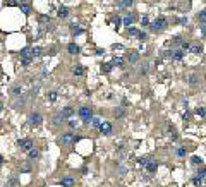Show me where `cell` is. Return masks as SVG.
Segmentation results:
<instances>
[{"mask_svg": "<svg viewBox=\"0 0 206 187\" xmlns=\"http://www.w3.org/2000/svg\"><path fill=\"white\" fill-rule=\"evenodd\" d=\"M137 35H139V31L136 28H129V36H137Z\"/></svg>", "mask_w": 206, "mask_h": 187, "instance_id": "cell-41", "label": "cell"}, {"mask_svg": "<svg viewBox=\"0 0 206 187\" xmlns=\"http://www.w3.org/2000/svg\"><path fill=\"white\" fill-rule=\"evenodd\" d=\"M113 115H115L117 118H120V117H124V115H126V110H124L122 107H119V108H115V112H113Z\"/></svg>", "mask_w": 206, "mask_h": 187, "instance_id": "cell-27", "label": "cell"}, {"mask_svg": "<svg viewBox=\"0 0 206 187\" xmlns=\"http://www.w3.org/2000/svg\"><path fill=\"white\" fill-rule=\"evenodd\" d=\"M14 94H16V96H19V94H21V88H19V86H16V88H14Z\"/></svg>", "mask_w": 206, "mask_h": 187, "instance_id": "cell-48", "label": "cell"}, {"mask_svg": "<svg viewBox=\"0 0 206 187\" xmlns=\"http://www.w3.org/2000/svg\"><path fill=\"white\" fill-rule=\"evenodd\" d=\"M151 160H153V156H143V158H137V163H139L141 167H144V168H146V165L150 163Z\"/></svg>", "mask_w": 206, "mask_h": 187, "instance_id": "cell-17", "label": "cell"}, {"mask_svg": "<svg viewBox=\"0 0 206 187\" xmlns=\"http://www.w3.org/2000/svg\"><path fill=\"white\" fill-rule=\"evenodd\" d=\"M96 55H105V50H101V48H98V50H96Z\"/></svg>", "mask_w": 206, "mask_h": 187, "instance_id": "cell-50", "label": "cell"}, {"mask_svg": "<svg viewBox=\"0 0 206 187\" xmlns=\"http://www.w3.org/2000/svg\"><path fill=\"white\" fill-rule=\"evenodd\" d=\"M137 38H139L141 41H146V39H148V33H146V31H139Z\"/></svg>", "mask_w": 206, "mask_h": 187, "instance_id": "cell-37", "label": "cell"}, {"mask_svg": "<svg viewBox=\"0 0 206 187\" xmlns=\"http://www.w3.org/2000/svg\"><path fill=\"white\" fill-rule=\"evenodd\" d=\"M67 52H69L71 55H77V53L81 52V48H79L76 43H69V45H67Z\"/></svg>", "mask_w": 206, "mask_h": 187, "instance_id": "cell-12", "label": "cell"}, {"mask_svg": "<svg viewBox=\"0 0 206 187\" xmlns=\"http://www.w3.org/2000/svg\"><path fill=\"white\" fill-rule=\"evenodd\" d=\"M52 122H53V125L55 127H58V125H62V124H65V118H64V115L58 112L53 115V118H52Z\"/></svg>", "mask_w": 206, "mask_h": 187, "instance_id": "cell-8", "label": "cell"}, {"mask_svg": "<svg viewBox=\"0 0 206 187\" xmlns=\"http://www.w3.org/2000/svg\"><path fill=\"white\" fill-rule=\"evenodd\" d=\"M48 100H50V101H55V100H57V93H55V91L48 93Z\"/></svg>", "mask_w": 206, "mask_h": 187, "instance_id": "cell-43", "label": "cell"}, {"mask_svg": "<svg viewBox=\"0 0 206 187\" xmlns=\"http://www.w3.org/2000/svg\"><path fill=\"white\" fill-rule=\"evenodd\" d=\"M189 117H191V113H187V112L184 113V120H189Z\"/></svg>", "mask_w": 206, "mask_h": 187, "instance_id": "cell-54", "label": "cell"}, {"mask_svg": "<svg viewBox=\"0 0 206 187\" xmlns=\"http://www.w3.org/2000/svg\"><path fill=\"white\" fill-rule=\"evenodd\" d=\"M186 154H187V150H186V146H179V148H177V156L184 158Z\"/></svg>", "mask_w": 206, "mask_h": 187, "instance_id": "cell-26", "label": "cell"}, {"mask_svg": "<svg viewBox=\"0 0 206 187\" xmlns=\"http://www.w3.org/2000/svg\"><path fill=\"white\" fill-rule=\"evenodd\" d=\"M187 82L191 84V86L198 84V75H196V74H191V75H189V81H187Z\"/></svg>", "mask_w": 206, "mask_h": 187, "instance_id": "cell-34", "label": "cell"}, {"mask_svg": "<svg viewBox=\"0 0 206 187\" xmlns=\"http://www.w3.org/2000/svg\"><path fill=\"white\" fill-rule=\"evenodd\" d=\"M184 50H173L172 52V60H175V62H180L182 58H184Z\"/></svg>", "mask_w": 206, "mask_h": 187, "instance_id": "cell-11", "label": "cell"}, {"mask_svg": "<svg viewBox=\"0 0 206 187\" xmlns=\"http://www.w3.org/2000/svg\"><path fill=\"white\" fill-rule=\"evenodd\" d=\"M29 170H31L29 165H22V167H21V172H29Z\"/></svg>", "mask_w": 206, "mask_h": 187, "instance_id": "cell-45", "label": "cell"}, {"mask_svg": "<svg viewBox=\"0 0 206 187\" xmlns=\"http://www.w3.org/2000/svg\"><path fill=\"white\" fill-rule=\"evenodd\" d=\"M89 124H91L93 127H100V124H101V118H100V117H93Z\"/></svg>", "mask_w": 206, "mask_h": 187, "instance_id": "cell-32", "label": "cell"}, {"mask_svg": "<svg viewBox=\"0 0 206 187\" xmlns=\"http://www.w3.org/2000/svg\"><path fill=\"white\" fill-rule=\"evenodd\" d=\"M201 35H205V36H206V24L201 26Z\"/></svg>", "mask_w": 206, "mask_h": 187, "instance_id": "cell-51", "label": "cell"}, {"mask_svg": "<svg viewBox=\"0 0 206 187\" xmlns=\"http://www.w3.org/2000/svg\"><path fill=\"white\" fill-rule=\"evenodd\" d=\"M31 62H33V57H21V65L22 67H28Z\"/></svg>", "mask_w": 206, "mask_h": 187, "instance_id": "cell-21", "label": "cell"}, {"mask_svg": "<svg viewBox=\"0 0 206 187\" xmlns=\"http://www.w3.org/2000/svg\"><path fill=\"white\" fill-rule=\"evenodd\" d=\"M198 177H201V179H205V177H206V168H203V170H201V172L198 173Z\"/></svg>", "mask_w": 206, "mask_h": 187, "instance_id": "cell-46", "label": "cell"}, {"mask_svg": "<svg viewBox=\"0 0 206 187\" xmlns=\"http://www.w3.org/2000/svg\"><path fill=\"white\" fill-rule=\"evenodd\" d=\"M41 21L43 22H50V16H41Z\"/></svg>", "mask_w": 206, "mask_h": 187, "instance_id": "cell-49", "label": "cell"}, {"mask_svg": "<svg viewBox=\"0 0 206 187\" xmlns=\"http://www.w3.org/2000/svg\"><path fill=\"white\" fill-rule=\"evenodd\" d=\"M29 122H31V125H40V124L43 122V117H41V113H38V112L31 113V115H29Z\"/></svg>", "mask_w": 206, "mask_h": 187, "instance_id": "cell-6", "label": "cell"}, {"mask_svg": "<svg viewBox=\"0 0 206 187\" xmlns=\"http://www.w3.org/2000/svg\"><path fill=\"white\" fill-rule=\"evenodd\" d=\"M43 55V50L40 48V46H35V48H31V57L35 58V57H41Z\"/></svg>", "mask_w": 206, "mask_h": 187, "instance_id": "cell-20", "label": "cell"}, {"mask_svg": "<svg viewBox=\"0 0 206 187\" xmlns=\"http://www.w3.org/2000/svg\"><path fill=\"white\" fill-rule=\"evenodd\" d=\"M0 112H2V103H0Z\"/></svg>", "mask_w": 206, "mask_h": 187, "instance_id": "cell-57", "label": "cell"}, {"mask_svg": "<svg viewBox=\"0 0 206 187\" xmlns=\"http://www.w3.org/2000/svg\"><path fill=\"white\" fill-rule=\"evenodd\" d=\"M113 24H115V28L119 29V28H120V24H122V19L119 17V16H115V17H113Z\"/></svg>", "mask_w": 206, "mask_h": 187, "instance_id": "cell-39", "label": "cell"}, {"mask_svg": "<svg viewBox=\"0 0 206 187\" xmlns=\"http://www.w3.org/2000/svg\"><path fill=\"white\" fill-rule=\"evenodd\" d=\"M76 139H77V137H76L72 132H64V134L58 137V143H60L62 146H69V144H72V143H74Z\"/></svg>", "mask_w": 206, "mask_h": 187, "instance_id": "cell-3", "label": "cell"}, {"mask_svg": "<svg viewBox=\"0 0 206 187\" xmlns=\"http://www.w3.org/2000/svg\"><path fill=\"white\" fill-rule=\"evenodd\" d=\"M191 163H192L194 167H198V165H201V163H203V160H201V158H198V156H192V158H191Z\"/></svg>", "mask_w": 206, "mask_h": 187, "instance_id": "cell-35", "label": "cell"}, {"mask_svg": "<svg viewBox=\"0 0 206 187\" xmlns=\"http://www.w3.org/2000/svg\"><path fill=\"white\" fill-rule=\"evenodd\" d=\"M69 127H71V129H76V127H77V122H76L74 118H69Z\"/></svg>", "mask_w": 206, "mask_h": 187, "instance_id": "cell-42", "label": "cell"}, {"mask_svg": "<svg viewBox=\"0 0 206 187\" xmlns=\"http://www.w3.org/2000/svg\"><path fill=\"white\" fill-rule=\"evenodd\" d=\"M198 21L203 22V24H206V9H205V10H201V12L198 14Z\"/></svg>", "mask_w": 206, "mask_h": 187, "instance_id": "cell-30", "label": "cell"}, {"mask_svg": "<svg viewBox=\"0 0 206 187\" xmlns=\"http://www.w3.org/2000/svg\"><path fill=\"white\" fill-rule=\"evenodd\" d=\"M182 43H184V41H182V36H175V38H173V41H172L173 46H180Z\"/></svg>", "mask_w": 206, "mask_h": 187, "instance_id": "cell-33", "label": "cell"}, {"mask_svg": "<svg viewBox=\"0 0 206 187\" xmlns=\"http://www.w3.org/2000/svg\"><path fill=\"white\" fill-rule=\"evenodd\" d=\"M148 71H150V64H143L141 65V74H148Z\"/></svg>", "mask_w": 206, "mask_h": 187, "instance_id": "cell-40", "label": "cell"}, {"mask_svg": "<svg viewBox=\"0 0 206 187\" xmlns=\"http://www.w3.org/2000/svg\"><path fill=\"white\" fill-rule=\"evenodd\" d=\"M187 105H189L187 100H182V107H184V108H187Z\"/></svg>", "mask_w": 206, "mask_h": 187, "instance_id": "cell-53", "label": "cell"}, {"mask_svg": "<svg viewBox=\"0 0 206 187\" xmlns=\"http://www.w3.org/2000/svg\"><path fill=\"white\" fill-rule=\"evenodd\" d=\"M189 52L191 53H201V46L199 45H191L189 46Z\"/></svg>", "mask_w": 206, "mask_h": 187, "instance_id": "cell-29", "label": "cell"}, {"mask_svg": "<svg viewBox=\"0 0 206 187\" xmlns=\"http://www.w3.org/2000/svg\"><path fill=\"white\" fill-rule=\"evenodd\" d=\"M10 186H17V179H10Z\"/></svg>", "mask_w": 206, "mask_h": 187, "instance_id": "cell-52", "label": "cell"}, {"mask_svg": "<svg viewBox=\"0 0 206 187\" xmlns=\"http://www.w3.org/2000/svg\"><path fill=\"white\" fill-rule=\"evenodd\" d=\"M162 53H163L165 58H172V52H170V50H165V52H162Z\"/></svg>", "mask_w": 206, "mask_h": 187, "instance_id": "cell-44", "label": "cell"}, {"mask_svg": "<svg viewBox=\"0 0 206 187\" xmlns=\"http://www.w3.org/2000/svg\"><path fill=\"white\" fill-rule=\"evenodd\" d=\"M194 113H196L198 117H206V108L205 107H198V108L194 110Z\"/></svg>", "mask_w": 206, "mask_h": 187, "instance_id": "cell-25", "label": "cell"}, {"mask_svg": "<svg viewBox=\"0 0 206 187\" xmlns=\"http://www.w3.org/2000/svg\"><path fill=\"white\" fill-rule=\"evenodd\" d=\"M19 9H21V12L24 16H29L31 14V5L29 3H19Z\"/></svg>", "mask_w": 206, "mask_h": 187, "instance_id": "cell-13", "label": "cell"}, {"mask_svg": "<svg viewBox=\"0 0 206 187\" xmlns=\"http://www.w3.org/2000/svg\"><path fill=\"white\" fill-rule=\"evenodd\" d=\"M21 57H31V48L29 46H24L21 50Z\"/></svg>", "mask_w": 206, "mask_h": 187, "instance_id": "cell-31", "label": "cell"}, {"mask_svg": "<svg viewBox=\"0 0 206 187\" xmlns=\"http://www.w3.org/2000/svg\"><path fill=\"white\" fill-rule=\"evenodd\" d=\"M17 144L21 146V150H22V151H26V153L33 150V141H31V139H19V141H17Z\"/></svg>", "mask_w": 206, "mask_h": 187, "instance_id": "cell-5", "label": "cell"}, {"mask_svg": "<svg viewBox=\"0 0 206 187\" xmlns=\"http://www.w3.org/2000/svg\"><path fill=\"white\" fill-rule=\"evenodd\" d=\"M177 22H179V24H187V19H186V17H180Z\"/></svg>", "mask_w": 206, "mask_h": 187, "instance_id": "cell-47", "label": "cell"}, {"mask_svg": "<svg viewBox=\"0 0 206 187\" xmlns=\"http://www.w3.org/2000/svg\"><path fill=\"white\" fill-rule=\"evenodd\" d=\"M7 187H9V186H7Z\"/></svg>", "mask_w": 206, "mask_h": 187, "instance_id": "cell-58", "label": "cell"}, {"mask_svg": "<svg viewBox=\"0 0 206 187\" xmlns=\"http://www.w3.org/2000/svg\"><path fill=\"white\" fill-rule=\"evenodd\" d=\"M28 156H29V160H36V158H40V151L33 148L31 151H28Z\"/></svg>", "mask_w": 206, "mask_h": 187, "instance_id": "cell-22", "label": "cell"}, {"mask_svg": "<svg viewBox=\"0 0 206 187\" xmlns=\"http://www.w3.org/2000/svg\"><path fill=\"white\" fill-rule=\"evenodd\" d=\"M71 33L77 36V35H81V33H83V29L79 28V24H76V22H72V24H71Z\"/></svg>", "mask_w": 206, "mask_h": 187, "instance_id": "cell-18", "label": "cell"}, {"mask_svg": "<svg viewBox=\"0 0 206 187\" xmlns=\"http://www.w3.org/2000/svg\"><path fill=\"white\" fill-rule=\"evenodd\" d=\"M112 64L117 65V67H122V65H124V58H122V57H113Z\"/></svg>", "mask_w": 206, "mask_h": 187, "instance_id": "cell-24", "label": "cell"}, {"mask_svg": "<svg viewBox=\"0 0 206 187\" xmlns=\"http://www.w3.org/2000/svg\"><path fill=\"white\" fill-rule=\"evenodd\" d=\"M60 113L64 115V118H72L76 112H74V108H72V107H65V108H62V110H60Z\"/></svg>", "mask_w": 206, "mask_h": 187, "instance_id": "cell-9", "label": "cell"}, {"mask_svg": "<svg viewBox=\"0 0 206 187\" xmlns=\"http://www.w3.org/2000/svg\"><path fill=\"white\" fill-rule=\"evenodd\" d=\"M72 74L74 75H83L84 74V67H83V65H76L74 69H72Z\"/></svg>", "mask_w": 206, "mask_h": 187, "instance_id": "cell-23", "label": "cell"}, {"mask_svg": "<svg viewBox=\"0 0 206 187\" xmlns=\"http://www.w3.org/2000/svg\"><path fill=\"white\" fill-rule=\"evenodd\" d=\"M132 21H134V16H127V17L122 19V24H124V26H129V28H131Z\"/></svg>", "mask_w": 206, "mask_h": 187, "instance_id": "cell-28", "label": "cell"}, {"mask_svg": "<svg viewBox=\"0 0 206 187\" xmlns=\"http://www.w3.org/2000/svg\"><path fill=\"white\" fill-rule=\"evenodd\" d=\"M192 184H194V186H203V179L196 175V177H192Z\"/></svg>", "mask_w": 206, "mask_h": 187, "instance_id": "cell-36", "label": "cell"}, {"mask_svg": "<svg viewBox=\"0 0 206 187\" xmlns=\"http://www.w3.org/2000/svg\"><path fill=\"white\" fill-rule=\"evenodd\" d=\"M17 2H21V3H24V2H28V0H17Z\"/></svg>", "mask_w": 206, "mask_h": 187, "instance_id": "cell-56", "label": "cell"}, {"mask_svg": "<svg viewBox=\"0 0 206 187\" xmlns=\"http://www.w3.org/2000/svg\"><path fill=\"white\" fill-rule=\"evenodd\" d=\"M69 14H71V12H69V9H67V7H60V9H58V12H57V16H58L60 19L69 17Z\"/></svg>", "mask_w": 206, "mask_h": 187, "instance_id": "cell-15", "label": "cell"}, {"mask_svg": "<svg viewBox=\"0 0 206 187\" xmlns=\"http://www.w3.org/2000/svg\"><path fill=\"white\" fill-rule=\"evenodd\" d=\"M117 5H119V9H131L134 5V0H119Z\"/></svg>", "mask_w": 206, "mask_h": 187, "instance_id": "cell-10", "label": "cell"}, {"mask_svg": "<svg viewBox=\"0 0 206 187\" xmlns=\"http://www.w3.org/2000/svg\"><path fill=\"white\" fill-rule=\"evenodd\" d=\"M79 117L83 118L84 124L89 125V122H91V118H93V108H91V107H81V108H79Z\"/></svg>", "mask_w": 206, "mask_h": 187, "instance_id": "cell-2", "label": "cell"}, {"mask_svg": "<svg viewBox=\"0 0 206 187\" xmlns=\"http://www.w3.org/2000/svg\"><path fill=\"white\" fill-rule=\"evenodd\" d=\"M167 26H169V21H167V19L158 17L150 24V29H151V33H163V31L167 29Z\"/></svg>", "mask_w": 206, "mask_h": 187, "instance_id": "cell-1", "label": "cell"}, {"mask_svg": "<svg viewBox=\"0 0 206 187\" xmlns=\"http://www.w3.org/2000/svg\"><path fill=\"white\" fill-rule=\"evenodd\" d=\"M100 132L103 134V136H110L112 134V131H113V127H112V122H107V120H103L101 124H100Z\"/></svg>", "mask_w": 206, "mask_h": 187, "instance_id": "cell-4", "label": "cell"}, {"mask_svg": "<svg viewBox=\"0 0 206 187\" xmlns=\"http://www.w3.org/2000/svg\"><path fill=\"white\" fill-rule=\"evenodd\" d=\"M112 69H113V64H103V65H101V72H103V74H110Z\"/></svg>", "mask_w": 206, "mask_h": 187, "instance_id": "cell-19", "label": "cell"}, {"mask_svg": "<svg viewBox=\"0 0 206 187\" xmlns=\"http://www.w3.org/2000/svg\"><path fill=\"white\" fill-rule=\"evenodd\" d=\"M151 24V21L148 16H144V17H141V26H150Z\"/></svg>", "mask_w": 206, "mask_h": 187, "instance_id": "cell-38", "label": "cell"}, {"mask_svg": "<svg viewBox=\"0 0 206 187\" xmlns=\"http://www.w3.org/2000/svg\"><path fill=\"white\" fill-rule=\"evenodd\" d=\"M60 184H62L64 187H72V186L76 184V177H71V175H65V177H62Z\"/></svg>", "mask_w": 206, "mask_h": 187, "instance_id": "cell-7", "label": "cell"}, {"mask_svg": "<svg viewBox=\"0 0 206 187\" xmlns=\"http://www.w3.org/2000/svg\"><path fill=\"white\" fill-rule=\"evenodd\" d=\"M156 168H158V161H156V160L153 158V160H151L150 163L146 165V170H148L150 173H153V172H156Z\"/></svg>", "mask_w": 206, "mask_h": 187, "instance_id": "cell-14", "label": "cell"}, {"mask_svg": "<svg viewBox=\"0 0 206 187\" xmlns=\"http://www.w3.org/2000/svg\"><path fill=\"white\" fill-rule=\"evenodd\" d=\"M127 60H129V64H131V65L137 64V60H139V53H137V52H131V55L127 57Z\"/></svg>", "mask_w": 206, "mask_h": 187, "instance_id": "cell-16", "label": "cell"}, {"mask_svg": "<svg viewBox=\"0 0 206 187\" xmlns=\"http://www.w3.org/2000/svg\"><path fill=\"white\" fill-rule=\"evenodd\" d=\"M2 165H3V156L0 154V167H2Z\"/></svg>", "mask_w": 206, "mask_h": 187, "instance_id": "cell-55", "label": "cell"}]
</instances>
